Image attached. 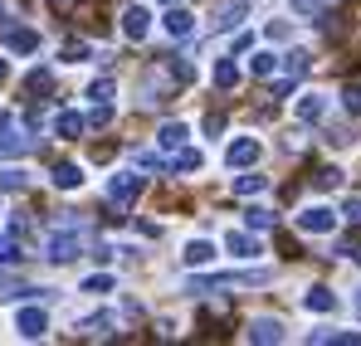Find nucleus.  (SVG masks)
Here are the masks:
<instances>
[{
  "mask_svg": "<svg viewBox=\"0 0 361 346\" xmlns=\"http://www.w3.org/2000/svg\"><path fill=\"white\" fill-rule=\"evenodd\" d=\"M332 225H337V215H332L327 205H307V210L298 215V230L302 234H327Z\"/></svg>",
  "mask_w": 361,
  "mask_h": 346,
  "instance_id": "obj_1",
  "label": "nucleus"
},
{
  "mask_svg": "<svg viewBox=\"0 0 361 346\" xmlns=\"http://www.w3.org/2000/svg\"><path fill=\"white\" fill-rule=\"evenodd\" d=\"M15 327H20V337H30V342H35V337H44V332H49V317H44L39 307H20Z\"/></svg>",
  "mask_w": 361,
  "mask_h": 346,
  "instance_id": "obj_2",
  "label": "nucleus"
},
{
  "mask_svg": "<svg viewBox=\"0 0 361 346\" xmlns=\"http://www.w3.org/2000/svg\"><path fill=\"white\" fill-rule=\"evenodd\" d=\"M137 190H142V175H132V171H122V175L108 180V195H113L118 205H132V200H137Z\"/></svg>",
  "mask_w": 361,
  "mask_h": 346,
  "instance_id": "obj_3",
  "label": "nucleus"
},
{
  "mask_svg": "<svg viewBox=\"0 0 361 346\" xmlns=\"http://www.w3.org/2000/svg\"><path fill=\"white\" fill-rule=\"evenodd\" d=\"M259 152H264V147H259L254 137H240V142L225 152V161H230V171H235V166H254V161H259Z\"/></svg>",
  "mask_w": 361,
  "mask_h": 346,
  "instance_id": "obj_4",
  "label": "nucleus"
},
{
  "mask_svg": "<svg viewBox=\"0 0 361 346\" xmlns=\"http://www.w3.org/2000/svg\"><path fill=\"white\" fill-rule=\"evenodd\" d=\"M147 30H152V15H147V5H132V10L122 15V35H127V39H147Z\"/></svg>",
  "mask_w": 361,
  "mask_h": 346,
  "instance_id": "obj_5",
  "label": "nucleus"
},
{
  "mask_svg": "<svg viewBox=\"0 0 361 346\" xmlns=\"http://www.w3.org/2000/svg\"><path fill=\"white\" fill-rule=\"evenodd\" d=\"M78 249H83V244H78V234H54V239H49V259H54V264L78 259Z\"/></svg>",
  "mask_w": 361,
  "mask_h": 346,
  "instance_id": "obj_6",
  "label": "nucleus"
},
{
  "mask_svg": "<svg viewBox=\"0 0 361 346\" xmlns=\"http://www.w3.org/2000/svg\"><path fill=\"white\" fill-rule=\"evenodd\" d=\"M249 342H283V322H279V317H259V322H254V327H249Z\"/></svg>",
  "mask_w": 361,
  "mask_h": 346,
  "instance_id": "obj_7",
  "label": "nucleus"
},
{
  "mask_svg": "<svg viewBox=\"0 0 361 346\" xmlns=\"http://www.w3.org/2000/svg\"><path fill=\"white\" fill-rule=\"evenodd\" d=\"M5 49L10 54H30V49H39V35L35 30H10L5 35Z\"/></svg>",
  "mask_w": 361,
  "mask_h": 346,
  "instance_id": "obj_8",
  "label": "nucleus"
},
{
  "mask_svg": "<svg viewBox=\"0 0 361 346\" xmlns=\"http://www.w3.org/2000/svg\"><path fill=\"white\" fill-rule=\"evenodd\" d=\"M210 259H215V244H210V239H190V244H185V264H190V268H205Z\"/></svg>",
  "mask_w": 361,
  "mask_h": 346,
  "instance_id": "obj_9",
  "label": "nucleus"
},
{
  "mask_svg": "<svg viewBox=\"0 0 361 346\" xmlns=\"http://www.w3.org/2000/svg\"><path fill=\"white\" fill-rule=\"evenodd\" d=\"M54 132H59L63 142H73V137H83V132H88V117H78V113H59Z\"/></svg>",
  "mask_w": 361,
  "mask_h": 346,
  "instance_id": "obj_10",
  "label": "nucleus"
},
{
  "mask_svg": "<svg viewBox=\"0 0 361 346\" xmlns=\"http://www.w3.org/2000/svg\"><path fill=\"white\" fill-rule=\"evenodd\" d=\"M225 249H230L235 259H254V254H259V239H249V234H235V230H230Z\"/></svg>",
  "mask_w": 361,
  "mask_h": 346,
  "instance_id": "obj_11",
  "label": "nucleus"
},
{
  "mask_svg": "<svg viewBox=\"0 0 361 346\" xmlns=\"http://www.w3.org/2000/svg\"><path fill=\"white\" fill-rule=\"evenodd\" d=\"M302 307H307V312H332V307H337V297H332L327 288H307Z\"/></svg>",
  "mask_w": 361,
  "mask_h": 346,
  "instance_id": "obj_12",
  "label": "nucleus"
},
{
  "mask_svg": "<svg viewBox=\"0 0 361 346\" xmlns=\"http://www.w3.org/2000/svg\"><path fill=\"white\" fill-rule=\"evenodd\" d=\"M307 342H337V346H357L361 332H332V327H322V332H307Z\"/></svg>",
  "mask_w": 361,
  "mask_h": 346,
  "instance_id": "obj_13",
  "label": "nucleus"
},
{
  "mask_svg": "<svg viewBox=\"0 0 361 346\" xmlns=\"http://www.w3.org/2000/svg\"><path fill=\"white\" fill-rule=\"evenodd\" d=\"M166 30H171V35H190V30H195V15H185V10H171V15H166Z\"/></svg>",
  "mask_w": 361,
  "mask_h": 346,
  "instance_id": "obj_14",
  "label": "nucleus"
},
{
  "mask_svg": "<svg viewBox=\"0 0 361 346\" xmlns=\"http://www.w3.org/2000/svg\"><path fill=\"white\" fill-rule=\"evenodd\" d=\"M322 108H327V103H322L317 93H307V98L298 103V117H302V122H317V117H322Z\"/></svg>",
  "mask_w": 361,
  "mask_h": 346,
  "instance_id": "obj_15",
  "label": "nucleus"
},
{
  "mask_svg": "<svg viewBox=\"0 0 361 346\" xmlns=\"http://www.w3.org/2000/svg\"><path fill=\"white\" fill-rule=\"evenodd\" d=\"M54 185H59V190H73V185H83V171H78V166H59V171H54Z\"/></svg>",
  "mask_w": 361,
  "mask_h": 346,
  "instance_id": "obj_16",
  "label": "nucleus"
},
{
  "mask_svg": "<svg viewBox=\"0 0 361 346\" xmlns=\"http://www.w3.org/2000/svg\"><path fill=\"white\" fill-rule=\"evenodd\" d=\"M157 142H161V147H180V142H185V127H180V122H166V127L157 132Z\"/></svg>",
  "mask_w": 361,
  "mask_h": 346,
  "instance_id": "obj_17",
  "label": "nucleus"
},
{
  "mask_svg": "<svg viewBox=\"0 0 361 346\" xmlns=\"http://www.w3.org/2000/svg\"><path fill=\"white\" fill-rule=\"evenodd\" d=\"M235 78H240V68H235V58H220V63H215V83H220V88H230Z\"/></svg>",
  "mask_w": 361,
  "mask_h": 346,
  "instance_id": "obj_18",
  "label": "nucleus"
},
{
  "mask_svg": "<svg viewBox=\"0 0 361 346\" xmlns=\"http://www.w3.org/2000/svg\"><path fill=\"white\" fill-rule=\"evenodd\" d=\"M264 185H269L264 175H240V180H235V195H259Z\"/></svg>",
  "mask_w": 361,
  "mask_h": 346,
  "instance_id": "obj_19",
  "label": "nucleus"
},
{
  "mask_svg": "<svg viewBox=\"0 0 361 346\" xmlns=\"http://www.w3.org/2000/svg\"><path fill=\"white\" fill-rule=\"evenodd\" d=\"M0 190H25V171H0Z\"/></svg>",
  "mask_w": 361,
  "mask_h": 346,
  "instance_id": "obj_20",
  "label": "nucleus"
},
{
  "mask_svg": "<svg viewBox=\"0 0 361 346\" xmlns=\"http://www.w3.org/2000/svg\"><path fill=\"white\" fill-rule=\"evenodd\" d=\"M0 264H20V249H15L10 234H0Z\"/></svg>",
  "mask_w": 361,
  "mask_h": 346,
  "instance_id": "obj_21",
  "label": "nucleus"
},
{
  "mask_svg": "<svg viewBox=\"0 0 361 346\" xmlns=\"http://www.w3.org/2000/svg\"><path fill=\"white\" fill-rule=\"evenodd\" d=\"M200 166H205V156H200V152H185V156H180L171 171H200Z\"/></svg>",
  "mask_w": 361,
  "mask_h": 346,
  "instance_id": "obj_22",
  "label": "nucleus"
},
{
  "mask_svg": "<svg viewBox=\"0 0 361 346\" xmlns=\"http://www.w3.org/2000/svg\"><path fill=\"white\" fill-rule=\"evenodd\" d=\"M274 68H279V58H274V54H254V73H259V78H269Z\"/></svg>",
  "mask_w": 361,
  "mask_h": 346,
  "instance_id": "obj_23",
  "label": "nucleus"
},
{
  "mask_svg": "<svg viewBox=\"0 0 361 346\" xmlns=\"http://www.w3.org/2000/svg\"><path fill=\"white\" fill-rule=\"evenodd\" d=\"M63 58H68V63H78V58H88V44H73V39H68V44H63Z\"/></svg>",
  "mask_w": 361,
  "mask_h": 346,
  "instance_id": "obj_24",
  "label": "nucleus"
},
{
  "mask_svg": "<svg viewBox=\"0 0 361 346\" xmlns=\"http://www.w3.org/2000/svg\"><path fill=\"white\" fill-rule=\"evenodd\" d=\"M317 185H322V190H332V185H342V171H332V166H327V171H317Z\"/></svg>",
  "mask_w": 361,
  "mask_h": 346,
  "instance_id": "obj_25",
  "label": "nucleus"
},
{
  "mask_svg": "<svg viewBox=\"0 0 361 346\" xmlns=\"http://www.w3.org/2000/svg\"><path fill=\"white\" fill-rule=\"evenodd\" d=\"M83 292H113V278H103V273H98V278H88V283H83Z\"/></svg>",
  "mask_w": 361,
  "mask_h": 346,
  "instance_id": "obj_26",
  "label": "nucleus"
},
{
  "mask_svg": "<svg viewBox=\"0 0 361 346\" xmlns=\"http://www.w3.org/2000/svg\"><path fill=\"white\" fill-rule=\"evenodd\" d=\"M342 215H347V220H352V225H361V195H352V200H347V205H342Z\"/></svg>",
  "mask_w": 361,
  "mask_h": 346,
  "instance_id": "obj_27",
  "label": "nucleus"
},
{
  "mask_svg": "<svg viewBox=\"0 0 361 346\" xmlns=\"http://www.w3.org/2000/svg\"><path fill=\"white\" fill-rule=\"evenodd\" d=\"M88 93H93V98H98V103H108V98H113V83H108V78H98V83H93V88H88Z\"/></svg>",
  "mask_w": 361,
  "mask_h": 346,
  "instance_id": "obj_28",
  "label": "nucleus"
},
{
  "mask_svg": "<svg viewBox=\"0 0 361 346\" xmlns=\"http://www.w3.org/2000/svg\"><path fill=\"white\" fill-rule=\"evenodd\" d=\"M249 225H254V230H269L274 215H269V210H249Z\"/></svg>",
  "mask_w": 361,
  "mask_h": 346,
  "instance_id": "obj_29",
  "label": "nucleus"
},
{
  "mask_svg": "<svg viewBox=\"0 0 361 346\" xmlns=\"http://www.w3.org/2000/svg\"><path fill=\"white\" fill-rule=\"evenodd\" d=\"M342 103H347V113H352V117H361V88H347Z\"/></svg>",
  "mask_w": 361,
  "mask_h": 346,
  "instance_id": "obj_30",
  "label": "nucleus"
},
{
  "mask_svg": "<svg viewBox=\"0 0 361 346\" xmlns=\"http://www.w3.org/2000/svg\"><path fill=\"white\" fill-rule=\"evenodd\" d=\"M30 88H35V93H49V73L35 68V73H30Z\"/></svg>",
  "mask_w": 361,
  "mask_h": 346,
  "instance_id": "obj_31",
  "label": "nucleus"
},
{
  "mask_svg": "<svg viewBox=\"0 0 361 346\" xmlns=\"http://www.w3.org/2000/svg\"><path fill=\"white\" fill-rule=\"evenodd\" d=\"M293 10H298V15H312V10H317V0H293Z\"/></svg>",
  "mask_w": 361,
  "mask_h": 346,
  "instance_id": "obj_32",
  "label": "nucleus"
},
{
  "mask_svg": "<svg viewBox=\"0 0 361 346\" xmlns=\"http://www.w3.org/2000/svg\"><path fill=\"white\" fill-rule=\"evenodd\" d=\"M0 25H10V5L5 0H0Z\"/></svg>",
  "mask_w": 361,
  "mask_h": 346,
  "instance_id": "obj_33",
  "label": "nucleus"
},
{
  "mask_svg": "<svg viewBox=\"0 0 361 346\" xmlns=\"http://www.w3.org/2000/svg\"><path fill=\"white\" fill-rule=\"evenodd\" d=\"M5 73H10V63H5V58H0V78H5Z\"/></svg>",
  "mask_w": 361,
  "mask_h": 346,
  "instance_id": "obj_34",
  "label": "nucleus"
},
{
  "mask_svg": "<svg viewBox=\"0 0 361 346\" xmlns=\"http://www.w3.org/2000/svg\"><path fill=\"white\" fill-rule=\"evenodd\" d=\"M54 5H59V10H63V5H68V0H54Z\"/></svg>",
  "mask_w": 361,
  "mask_h": 346,
  "instance_id": "obj_35",
  "label": "nucleus"
},
{
  "mask_svg": "<svg viewBox=\"0 0 361 346\" xmlns=\"http://www.w3.org/2000/svg\"><path fill=\"white\" fill-rule=\"evenodd\" d=\"M161 5H176V0H161Z\"/></svg>",
  "mask_w": 361,
  "mask_h": 346,
  "instance_id": "obj_36",
  "label": "nucleus"
}]
</instances>
